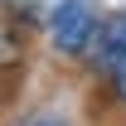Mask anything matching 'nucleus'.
Masks as SVG:
<instances>
[{
	"label": "nucleus",
	"instance_id": "obj_1",
	"mask_svg": "<svg viewBox=\"0 0 126 126\" xmlns=\"http://www.w3.org/2000/svg\"><path fill=\"white\" fill-rule=\"evenodd\" d=\"M97 29H102V15H97L87 0H73L53 24L44 29V44L53 58H68V63H82L97 44Z\"/></svg>",
	"mask_w": 126,
	"mask_h": 126
},
{
	"label": "nucleus",
	"instance_id": "obj_2",
	"mask_svg": "<svg viewBox=\"0 0 126 126\" xmlns=\"http://www.w3.org/2000/svg\"><path fill=\"white\" fill-rule=\"evenodd\" d=\"M126 58V15H102V29H97V44L92 53H87V73H92L97 82H107L111 78V68Z\"/></svg>",
	"mask_w": 126,
	"mask_h": 126
},
{
	"label": "nucleus",
	"instance_id": "obj_3",
	"mask_svg": "<svg viewBox=\"0 0 126 126\" xmlns=\"http://www.w3.org/2000/svg\"><path fill=\"white\" fill-rule=\"evenodd\" d=\"M19 68H29V24L0 15V78H15Z\"/></svg>",
	"mask_w": 126,
	"mask_h": 126
},
{
	"label": "nucleus",
	"instance_id": "obj_4",
	"mask_svg": "<svg viewBox=\"0 0 126 126\" xmlns=\"http://www.w3.org/2000/svg\"><path fill=\"white\" fill-rule=\"evenodd\" d=\"M68 5H73V0H5V15H15L19 24H29V29H48Z\"/></svg>",
	"mask_w": 126,
	"mask_h": 126
},
{
	"label": "nucleus",
	"instance_id": "obj_5",
	"mask_svg": "<svg viewBox=\"0 0 126 126\" xmlns=\"http://www.w3.org/2000/svg\"><path fill=\"white\" fill-rule=\"evenodd\" d=\"M107 87H111V97H116V102H126V58L116 63V68H111V78H107Z\"/></svg>",
	"mask_w": 126,
	"mask_h": 126
},
{
	"label": "nucleus",
	"instance_id": "obj_6",
	"mask_svg": "<svg viewBox=\"0 0 126 126\" xmlns=\"http://www.w3.org/2000/svg\"><path fill=\"white\" fill-rule=\"evenodd\" d=\"M29 126H68V121H63V116H34Z\"/></svg>",
	"mask_w": 126,
	"mask_h": 126
},
{
	"label": "nucleus",
	"instance_id": "obj_7",
	"mask_svg": "<svg viewBox=\"0 0 126 126\" xmlns=\"http://www.w3.org/2000/svg\"><path fill=\"white\" fill-rule=\"evenodd\" d=\"M0 15H5V0H0Z\"/></svg>",
	"mask_w": 126,
	"mask_h": 126
}]
</instances>
